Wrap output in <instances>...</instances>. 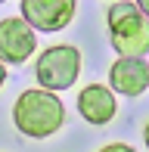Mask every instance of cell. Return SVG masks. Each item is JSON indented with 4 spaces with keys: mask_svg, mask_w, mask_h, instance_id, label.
I'll list each match as a JSON object with an SVG mask.
<instances>
[{
    "mask_svg": "<svg viewBox=\"0 0 149 152\" xmlns=\"http://www.w3.org/2000/svg\"><path fill=\"white\" fill-rule=\"evenodd\" d=\"M106 25H109V40L115 53L143 56L149 50V19L137 10V3H127V0L112 3L106 12Z\"/></svg>",
    "mask_w": 149,
    "mask_h": 152,
    "instance_id": "2",
    "label": "cell"
},
{
    "mask_svg": "<svg viewBox=\"0 0 149 152\" xmlns=\"http://www.w3.org/2000/svg\"><path fill=\"white\" fill-rule=\"evenodd\" d=\"M81 75V50L72 44H56V47H47L44 53L34 62V78L44 90L59 93V90H69V87L78 81Z\"/></svg>",
    "mask_w": 149,
    "mask_h": 152,
    "instance_id": "3",
    "label": "cell"
},
{
    "mask_svg": "<svg viewBox=\"0 0 149 152\" xmlns=\"http://www.w3.org/2000/svg\"><path fill=\"white\" fill-rule=\"evenodd\" d=\"M0 3H3V0H0Z\"/></svg>",
    "mask_w": 149,
    "mask_h": 152,
    "instance_id": "12",
    "label": "cell"
},
{
    "mask_svg": "<svg viewBox=\"0 0 149 152\" xmlns=\"http://www.w3.org/2000/svg\"><path fill=\"white\" fill-rule=\"evenodd\" d=\"M65 121V106L56 93L34 87V90L19 93L16 106H12V124L19 127V134L31 137V140H44L53 137Z\"/></svg>",
    "mask_w": 149,
    "mask_h": 152,
    "instance_id": "1",
    "label": "cell"
},
{
    "mask_svg": "<svg viewBox=\"0 0 149 152\" xmlns=\"http://www.w3.org/2000/svg\"><path fill=\"white\" fill-rule=\"evenodd\" d=\"M99 152H134V149L127 146V143H109V146H103Z\"/></svg>",
    "mask_w": 149,
    "mask_h": 152,
    "instance_id": "8",
    "label": "cell"
},
{
    "mask_svg": "<svg viewBox=\"0 0 149 152\" xmlns=\"http://www.w3.org/2000/svg\"><path fill=\"white\" fill-rule=\"evenodd\" d=\"M149 87V62L143 56H118L109 68V90L121 96H140Z\"/></svg>",
    "mask_w": 149,
    "mask_h": 152,
    "instance_id": "6",
    "label": "cell"
},
{
    "mask_svg": "<svg viewBox=\"0 0 149 152\" xmlns=\"http://www.w3.org/2000/svg\"><path fill=\"white\" fill-rule=\"evenodd\" d=\"M22 19L34 31H62L74 19L78 0H22Z\"/></svg>",
    "mask_w": 149,
    "mask_h": 152,
    "instance_id": "4",
    "label": "cell"
},
{
    "mask_svg": "<svg viewBox=\"0 0 149 152\" xmlns=\"http://www.w3.org/2000/svg\"><path fill=\"white\" fill-rule=\"evenodd\" d=\"M143 143H146V149H149V121H146V127H143Z\"/></svg>",
    "mask_w": 149,
    "mask_h": 152,
    "instance_id": "11",
    "label": "cell"
},
{
    "mask_svg": "<svg viewBox=\"0 0 149 152\" xmlns=\"http://www.w3.org/2000/svg\"><path fill=\"white\" fill-rule=\"evenodd\" d=\"M3 84H6V68H3V62H0V90H3Z\"/></svg>",
    "mask_w": 149,
    "mask_h": 152,
    "instance_id": "10",
    "label": "cell"
},
{
    "mask_svg": "<svg viewBox=\"0 0 149 152\" xmlns=\"http://www.w3.org/2000/svg\"><path fill=\"white\" fill-rule=\"evenodd\" d=\"M78 112H81V118L87 124L103 127V124H109L115 118V112H118L115 93L109 87H103V84H87L84 90L78 93Z\"/></svg>",
    "mask_w": 149,
    "mask_h": 152,
    "instance_id": "7",
    "label": "cell"
},
{
    "mask_svg": "<svg viewBox=\"0 0 149 152\" xmlns=\"http://www.w3.org/2000/svg\"><path fill=\"white\" fill-rule=\"evenodd\" d=\"M134 3H137V10L143 12V16L149 19V0H134Z\"/></svg>",
    "mask_w": 149,
    "mask_h": 152,
    "instance_id": "9",
    "label": "cell"
},
{
    "mask_svg": "<svg viewBox=\"0 0 149 152\" xmlns=\"http://www.w3.org/2000/svg\"><path fill=\"white\" fill-rule=\"evenodd\" d=\"M37 50V34L25 19H0V62L22 65Z\"/></svg>",
    "mask_w": 149,
    "mask_h": 152,
    "instance_id": "5",
    "label": "cell"
}]
</instances>
